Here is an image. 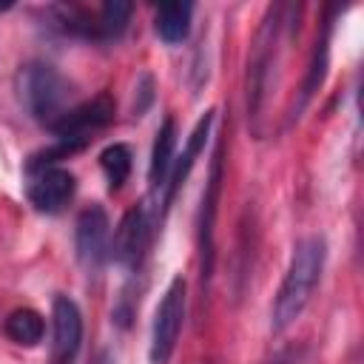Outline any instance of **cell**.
I'll use <instances>...</instances> for the list:
<instances>
[{
	"mask_svg": "<svg viewBox=\"0 0 364 364\" xmlns=\"http://www.w3.org/2000/svg\"><path fill=\"white\" fill-rule=\"evenodd\" d=\"M210 125H213V111H205V117H199V122L193 125L188 142H185V151L173 159V168H171V176H168V185H165V205H171L173 193L182 188V182L188 179L196 156L202 154L205 142H208V134H210Z\"/></svg>",
	"mask_w": 364,
	"mask_h": 364,
	"instance_id": "cell-11",
	"label": "cell"
},
{
	"mask_svg": "<svg viewBox=\"0 0 364 364\" xmlns=\"http://www.w3.org/2000/svg\"><path fill=\"white\" fill-rule=\"evenodd\" d=\"M77 193V179L68 168L46 165L37 168L28 182V202L40 213H60Z\"/></svg>",
	"mask_w": 364,
	"mask_h": 364,
	"instance_id": "cell-7",
	"label": "cell"
},
{
	"mask_svg": "<svg viewBox=\"0 0 364 364\" xmlns=\"http://www.w3.org/2000/svg\"><path fill=\"white\" fill-rule=\"evenodd\" d=\"M173 148H176V125L168 117L159 125L156 139H154V151H151L148 176H151V185L154 188H165L168 185V176H171V168H173Z\"/></svg>",
	"mask_w": 364,
	"mask_h": 364,
	"instance_id": "cell-12",
	"label": "cell"
},
{
	"mask_svg": "<svg viewBox=\"0 0 364 364\" xmlns=\"http://www.w3.org/2000/svg\"><path fill=\"white\" fill-rule=\"evenodd\" d=\"M145 247H148V216H145V208L136 205L122 216L119 228L114 230L108 256H114L122 267H136Z\"/></svg>",
	"mask_w": 364,
	"mask_h": 364,
	"instance_id": "cell-10",
	"label": "cell"
},
{
	"mask_svg": "<svg viewBox=\"0 0 364 364\" xmlns=\"http://www.w3.org/2000/svg\"><path fill=\"white\" fill-rule=\"evenodd\" d=\"M191 14H193L191 3H165V6H159L156 23H154L156 34L165 43H182L191 31Z\"/></svg>",
	"mask_w": 364,
	"mask_h": 364,
	"instance_id": "cell-14",
	"label": "cell"
},
{
	"mask_svg": "<svg viewBox=\"0 0 364 364\" xmlns=\"http://www.w3.org/2000/svg\"><path fill=\"white\" fill-rule=\"evenodd\" d=\"M6 336L14 341V344H23V347H34L37 341H43V333H46V321L37 310L31 307H17L6 316V324H3Z\"/></svg>",
	"mask_w": 364,
	"mask_h": 364,
	"instance_id": "cell-13",
	"label": "cell"
},
{
	"mask_svg": "<svg viewBox=\"0 0 364 364\" xmlns=\"http://www.w3.org/2000/svg\"><path fill=\"white\" fill-rule=\"evenodd\" d=\"M267 364H299V350H293V347H287V350H282V353H276Z\"/></svg>",
	"mask_w": 364,
	"mask_h": 364,
	"instance_id": "cell-18",
	"label": "cell"
},
{
	"mask_svg": "<svg viewBox=\"0 0 364 364\" xmlns=\"http://www.w3.org/2000/svg\"><path fill=\"white\" fill-rule=\"evenodd\" d=\"M97 364H111V355H108V353H102V355L97 358Z\"/></svg>",
	"mask_w": 364,
	"mask_h": 364,
	"instance_id": "cell-19",
	"label": "cell"
},
{
	"mask_svg": "<svg viewBox=\"0 0 364 364\" xmlns=\"http://www.w3.org/2000/svg\"><path fill=\"white\" fill-rule=\"evenodd\" d=\"M82 344V313L71 296H57L51 304V364H74Z\"/></svg>",
	"mask_w": 364,
	"mask_h": 364,
	"instance_id": "cell-5",
	"label": "cell"
},
{
	"mask_svg": "<svg viewBox=\"0 0 364 364\" xmlns=\"http://www.w3.org/2000/svg\"><path fill=\"white\" fill-rule=\"evenodd\" d=\"M108 216L100 205H91L80 213L77 219V230H74V245H77V256L85 267H100L108 259L111 250V230H108Z\"/></svg>",
	"mask_w": 364,
	"mask_h": 364,
	"instance_id": "cell-9",
	"label": "cell"
},
{
	"mask_svg": "<svg viewBox=\"0 0 364 364\" xmlns=\"http://www.w3.org/2000/svg\"><path fill=\"white\" fill-rule=\"evenodd\" d=\"M324 256H327V245L321 236H310L301 239L293 247V256L287 262L284 279L279 284V293L273 299V310H270V327L273 333H284L310 304L313 290L321 279L324 270Z\"/></svg>",
	"mask_w": 364,
	"mask_h": 364,
	"instance_id": "cell-1",
	"label": "cell"
},
{
	"mask_svg": "<svg viewBox=\"0 0 364 364\" xmlns=\"http://www.w3.org/2000/svg\"><path fill=\"white\" fill-rule=\"evenodd\" d=\"M100 165H102V173H105V179H108V188H111V191L122 188V182H125L128 173H131V151H128V145H122V142L108 145V148L100 154Z\"/></svg>",
	"mask_w": 364,
	"mask_h": 364,
	"instance_id": "cell-17",
	"label": "cell"
},
{
	"mask_svg": "<svg viewBox=\"0 0 364 364\" xmlns=\"http://www.w3.org/2000/svg\"><path fill=\"white\" fill-rule=\"evenodd\" d=\"M219 191H222V142L213 151V165L208 176V188L202 196V219H199V270H202V287L210 282L213 273V225L219 210Z\"/></svg>",
	"mask_w": 364,
	"mask_h": 364,
	"instance_id": "cell-8",
	"label": "cell"
},
{
	"mask_svg": "<svg viewBox=\"0 0 364 364\" xmlns=\"http://www.w3.org/2000/svg\"><path fill=\"white\" fill-rule=\"evenodd\" d=\"M134 6L131 3H122V0H108L100 6V14H97V40H114L125 31L128 26V17H131Z\"/></svg>",
	"mask_w": 364,
	"mask_h": 364,
	"instance_id": "cell-16",
	"label": "cell"
},
{
	"mask_svg": "<svg viewBox=\"0 0 364 364\" xmlns=\"http://www.w3.org/2000/svg\"><path fill=\"white\" fill-rule=\"evenodd\" d=\"M23 97H26L28 111L40 122H46L48 128L68 111L65 108V100H68L65 80L51 65H43V63H34V65L26 68V74H23Z\"/></svg>",
	"mask_w": 364,
	"mask_h": 364,
	"instance_id": "cell-4",
	"label": "cell"
},
{
	"mask_svg": "<svg viewBox=\"0 0 364 364\" xmlns=\"http://www.w3.org/2000/svg\"><path fill=\"white\" fill-rule=\"evenodd\" d=\"M330 28H333V20H324L318 37H316V48L310 54V65H307V77H304V85H301V102L299 108H304L310 102V97L318 91L321 80H324V71H327V54H330Z\"/></svg>",
	"mask_w": 364,
	"mask_h": 364,
	"instance_id": "cell-15",
	"label": "cell"
},
{
	"mask_svg": "<svg viewBox=\"0 0 364 364\" xmlns=\"http://www.w3.org/2000/svg\"><path fill=\"white\" fill-rule=\"evenodd\" d=\"M276 23H279V9H270L267 20L259 28L256 43H253V54H250V63H247V117H259V111H262L267 71H270V63H273Z\"/></svg>",
	"mask_w": 364,
	"mask_h": 364,
	"instance_id": "cell-6",
	"label": "cell"
},
{
	"mask_svg": "<svg viewBox=\"0 0 364 364\" xmlns=\"http://www.w3.org/2000/svg\"><path fill=\"white\" fill-rule=\"evenodd\" d=\"M188 284L182 276H173L168 290L162 293L156 313H154V327H151V361L154 364H165L171 358V353L176 350L182 324H185V307H188V296H185Z\"/></svg>",
	"mask_w": 364,
	"mask_h": 364,
	"instance_id": "cell-3",
	"label": "cell"
},
{
	"mask_svg": "<svg viewBox=\"0 0 364 364\" xmlns=\"http://www.w3.org/2000/svg\"><path fill=\"white\" fill-rule=\"evenodd\" d=\"M111 119H114V100L108 94H100L82 105L68 108L51 125V131L57 136V148L46 151V156H68V154L85 148L97 131L111 125Z\"/></svg>",
	"mask_w": 364,
	"mask_h": 364,
	"instance_id": "cell-2",
	"label": "cell"
}]
</instances>
